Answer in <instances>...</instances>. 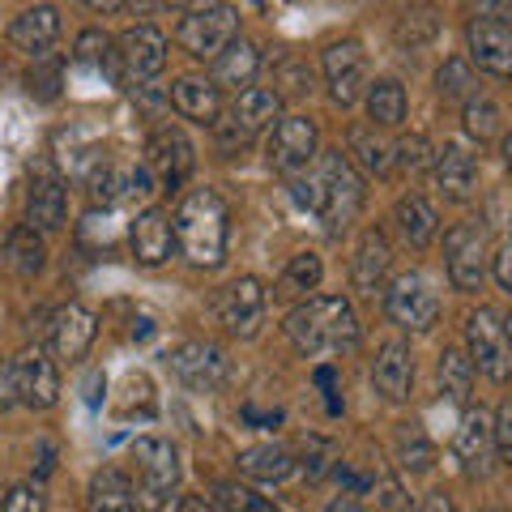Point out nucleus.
I'll return each instance as SVG.
<instances>
[{"instance_id":"1","label":"nucleus","mask_w":512,"mask_h":512,"mask_svg":"<svg viewBox=\"0 0 512 512\" xmlns=\"http://www.w3.org/2000/svg\"><path fill=\"white\" fill-rule=\"evenodd\" d=\"M286 333H291V342L308 359H320V355L355 350L359 320H355V312H350V303L342 295H316V299L299 303V308L286 316Z\"/></svg>"},{"instance_id":"2","label":"nucleus","mask_w":512,"mask_h":512,"mask_svg":"<svg viewBox=\"0 0 512 512\" xmlns=\"http://www.w3.org/2000/svg\"><path fill=\"white\" fill-rule=\"evenodd\" d=\"M171 227H175V244L184 248L192 265L214 269L222 261V252H227V205L210 188L188 192L171 218Z\"/></svg>"},{"instance_id":"3","label":"nucleus","mask_w":512,"mask_h":512,"mask_svg":"<svg viewBox=\"0 0 512 512\" xmlns=\"http://www.w3.org/2000/svg\"><path fill=\"white\" fill-rule=\"evenodd\" d=\"M235 35H239V9L227 5V0H192L180 26H175L180 47L197 60H214Z\"/></svg>"},{"instance_id":"4","label":"nucleus","mask_w":512,"mask_h":512,"mask_svg":"<svg viewBox=\"0 0 512 512\" xmlns=\"http://www.w3.org/2000/svg\"><path fill=\"white\" fill-rule=\"evenodd\" d=\"M320 188H325V205H320V218H325L329 231H346L355 214L363 210V184L350 158L342 150H329L320 158Z\"/></svg>"},{"instance_id":"5","label":"nucleus","mask_w":512,"mask_h":512,"mask_svg":"<svg viewBox=\"0 0 512 512\" xmlns=\"http://www.w3.org/2000/svg\"><path fill=\"white\" fill-rule=\"evenodd\" d=\"M466 342H470V363L483 372L487 380L504 384L512 376V338L504 329V320L491 308H478L466 320Z\"/></svg>"},{"instance_id":"6","label":"nucleus","mask_w":512,"mask_h":512,"mask_svg":"<svg viewBox=\"0 0 512 512\" xmlns=\"http://www.w3.org/2000/svg\"><path fill=\"white\" fill-rule=\"evenodd\" d=\"M384 312H389L393 325H402L410 333H427L440 316V299L423 274H402L384 291Z\"/></svg>"},{"instance_id":"7","label":"nucleus","mask_w":512,"mask_h":512,"mask_svg":"<svg viewBox=\"0 0 512 512\" xmlns=\"http://www.w3.org/2000/svg\"><path fill=\"white\" fill-rule=\"evenodd\" d=\"M133 461H137L141 495H150L154 504H167L175 483H180V457H175V444L158 440V436H141L133 444Z\"/></svg>"},{"instance_id":"8","label":"nucleus","mask_w":512,"mask_h":512,"mask_svg":"<svg viewBox=\"0 0 512 512\" xmlns=\"http://www.w3.org/2000/svg\"><path fill=\"white\" fill-rule=\"evenodd\" d=\"M192 167H197V154H192V141L180 128H158L146 141V175H154L163 188H180Z\"/></svg>"},{"instance_id":"9","label":"nucleus","mask_w":512,"mask_h":512,"mask_svg":"<svg viewBox=\"0 0 512 512\" xmlns=\"http://www.w3.org/2000/svg\"><path fill=\"white\" fill-rule=\"evenodd\" d=\"M470 56L491 77H512V18H470L466 26Z\"/></svg>"},{"instance_id":"10","label":"nucleus","mask_w":512,"mask_h":512,"mask_svg":"<svg viewBox=\"0 0 512 512\" xmlns=\"http://www.w3.org/2000/svg\"><path fill=\"white\" fill-rule=\"evenodd\" d=\"M167 367L188 384V389H197V393H214L218 384L227 380V355H222L218 346H210V342L175 346L167 355Z\"/></svg>"},{"instance_id":"11","label":"nucleus","mask_w":512,"mask_h":512,"mask_svg":"<svg viewBox=\"0 0 512 512\" xmlns=\"http://www.w3.org/2000/svg\"><path fill=\"white\" fill-rule=\"evenodd\" d=\"M325 77H329V94L338 107H350L363 94L367 86V56L355 39H342V43H329L325 47Z\"/></svg>"},{"instance_id":"12","label":"nucleus","mask_w":512,"mask_h":512,"mask_svg":"<svg viewBox=\"0 0 512 512\" xmlns=\"http://www.w3.org/2000/svg\"><path fill=\"white\" fill-rule=\"evenodd\" d=\"M116 60L124 64L128 82H150V77H158V73H163V64H167V39H163V30H154V26L124 30L120 43H116Z\"/></svg>"},{"instance_id":"13","label":"nucleus","mask_w":512,"mask_h":512,"mask_svg":"<svg viewBox=\"0 0 512 512\" xmlns=\"http://www.w3.org/2000/svg\"><path fill=\"white\" fill-rule=\"evenodd\" d=\"M64 214H69V201H64V180L47 163H35V167H30V184H26V218H30V227L60 231Z\"/></svg>"},{"instance_id":"14","label":"nucleus","mask_w":512,"mask_h":512,"mask_svg":"<svg viewBox=\"0 0 512 512\" xmlns=\"http://www.w3.org/2000/svg\"><path fill=\"white\" fill-rule=\"evenodd\" d=\"M444 256H448V278L457 291H478L487 274V256H483V231L478 227H453L444 235Z\"/></svg>"},{"instance_id":"15","label":"nucleus","mask_w":512,"mask_h":512,"mask_svg":"<svg viewBox=\"0 0 512 512\" xmlns=\"http://www.w3.org/2000/svg\"><path fill=\"white\" fill-rule=\"evenodd\" d=\"M278 107H282V94H278V90H261V86L239 90V99H235V107H231V120H227V128H222V141L235 137L239 146H244L248 137L265 133V128H274Z\"/></svg>"},{"instance_id":"16","label":"nucleus","mask_w":512,"mask_h":512,"mask_svg":"<svg viewBox=\"0 0 512 512\" xmlns=\"http://www.w3.org/2000/svg\"><path fill=\"white\" fill-rule=\"evenodd\" d=\"M316 154V124L308 116H286L269 133V163L278 171H299L308 167Z\"/></svg>"},{"instance_id":"17","label":"nucleus","mask_w":512,"mask_h":512,"mask_svg":"<svg viewBox=\"0 0 512 512\" xmlns=\"http://www.w3.org/2000/svg\"><path fill=\"white\" fill-rule=\"evenodd\" d=\"M13 376H18V397L30 406V410H52L56 397H60V372L56 363L43 355V350H26L13 363Z\"/></svg>"},{"instance_id":"18","label":"nucleus","mask_w":512,"mask_h":512,"mask_svg":"<svg viewBox=\"0 0 512 512\" xmlns=\"http://www.w3.org/2000/svg\"><path fill=\"white\" fill-rule=\"evenodd\" d=\"M261 312H265V291H261V282H256V278L231 282L227 291H222V299H218L222 325H227L231 333H239V338L256 333V325H261Z\"/></svg>"},{"instance_id":"19","label":"nucleus","mask_w":512,"mask_h":512,"mask_svg":"<svg viewBox=\"0 0 512 512\" xmlns=\"http://www.w3.org/2000/svg\"><path fill=\"white\" fill-rule=\"evenodd\" d=\"M491 448H495V440H491V419L483 410H470L466 419H461V427H457V440H453V453H457V461H461V470H466L470 478H483L491 466Z\"/></svg>"},{"instance_id":"20","label":"nucleus","mask_w":512,"mask_h":512,"mask_svg":"<svg viewBox=\"0 0 512 512\" xmlns=\"http://www.w3.org/2000/svg\"><path fill=\"white\" fill-rule=\"evenodd\" d=\"M372 384H376V393L389 397V402H406L410 384H414V355H410L406 342L380 346L376 367H372Z\"/></svg>"},{"instance_id":"21","label":"nucleus","mask_w":512,"mask_h":512,"mask_svg":"<svg viewBox=\"0 0 512 512\" xmlns=\"http://www.w3.org/2000/svg\"><path fill=\"white\" fill-rule=\"evenodd\" d=\"M128 239H133V256L141 265H163L171 248H175V227H171V218L163 210H146V214H137L133 222V231H128Z\"/></svg>"},{"instance_id":"22","label":"nucleus","mask_w":512,"mask_h":512,"mask_svg":"<svg viewBox=\"0 0 512 512\" xmlns=\"http://www.w3.org/2000/svg\"><path fill=\"white\" fill-rule=\"evenodd\" d=\"M56 35H60V13H56L52 5L26 9V13H18V18H13V26H9V43L18 47V52H26V56H43L47 47L56 43Z\"/></svg>"},{"instance_id":"23","label":"nucleus","mask_w":512,"mask_h":512,"mask_svg":"<svg viewBox=\"0 0 512 512\" xmlns=\"http://www.w3.org/2000/svg\"><path fill=\"white\" fill-rule=\"evenodd\" d=\"M94 342V316L82 308V303H69V308H60L52 316V346L60 359H86V350Z\"/></svg>"},{"instance_id":"24","label":"nucleus","mask_w":512,"mask_h":512,"mask_svg":"<svg viewBox=\"0 0 512 512\" xmlns=\"http://www.w3.org/2000/svg\"><path fill=\"white\" fill-rule=\"evenodd\" d=\"M256 69H261V52L248 43V39H231L222 52L214 56V86L222 90H248L252 86V77H256Z\"/></svg>"},{"instance_id":"25","label":"nucleus","mask_w":512,"mask_h":512,"mask_svg":"<svg viewBox=\"0 0 512 512\" xmlns=\"http://www.w3.org/2000/svg\"><path fill=\"white\" fill-rule=\"evenodd\" d=\"M171 103L184 120H197V124H218V111H222V94L214 82L205 77H180L171 86Z\"/></svg>"},{"instance_id":"26","label":"nucleus","mask_w":512,"mask_h":512,"mask_svg":"<svg viewBox=\"0 0 512 512\" xmlns=\"http://www.w3.org/2000/svg\"><path fill=\"white\" fill-rule=\"evenodd\" d=\"M474 180H478L474 154H470L466 146H457V141H448V146L440 150V158H436V184H440L453 201H466L470 188H474Z\"/></svg>"},{"instance_id":"27","label":"nucleus","mask_w":512,"mask_h":512,"mask_svg":"<svg viewBox=\"0 0 512 512\" xmlns=\"http://www.w3.org/2000/svg\"><path fill=\"white\" fill-rule=\"evenodd\" d=\"M146 184H150L146 171H133V167H124V163H103L99 171L90 175V192L103 205H120L128 197H137V192H150Z\"/></svg>"},{"instance_id":"28","label":"nucleus","mask_w":512,"mask_h":512,"mask_svg":"<svg viewBox=\"0 0 512 512\" xmlns=\"http://www.w3.org/2000/svg\"><path fill=\"white\" fill-rule=\"evenodd\" d=\"M291 470H295V461L282 444H256L239 453V474L256 478V483H282Z\"/></svg>"},{"instance_id":"29","label":"nucleus","mask_w":512,"mask_h":512,"mask_svg":"<svg viewBox=\"0 0 512 512\" xmlns=\"http://www.w3.org/2000/svg\"><path fill=\"white\" fill-rule=\"evenodd\" d=\"M384 269H389V248H384V239L376 231H367L359 239V248H355V265H350V278H355V291L363 295H372L380 278H384Z\"/></svg>"},{"instance_id":"30","label":"nucleus","mask_w":512,"mask_h":512,"mask_svg":"<svg viewBox=\"0 0 512 512\" xmlns=\"http://www.w3.org/2000/svg\"><path fill=\"white\" fill-rule=\"evenodd\" d=\"M367 116H372L376 128H397L406 120V90L393 82V77H384L367 90Z\"/></svg>"},{"instance_id":"31","label":"nucleus","mask_w":512,"mask_h":512,"mask_svg":"<svg viewBox=\"0 0 512 512\" xmlns=\"http://www.w3.org/2000/svg\"><path fill=\"white\" fill-rule=\"evenodd\" d=\"M397 227L414 248H427L436 239V210L423 197H402L397 201Z\"/></svg>"},{"instance_id":"32","label":"nucleus","mask_w":512,"mask_h":512,"mask_svg":"<svg viewBox=\"0 0 512 512\" xmlns=\"http://www.w3.org/2000/svg\"><path fill=\"white\" fill-rule=\"evenodd\" d=\"M90 508H137V491L120 470H99L90 478Z\"/></svg>"},{"instance_id":"33","label":"nucleus","mask_w":512,"mask_h":512,"mask_svg":"<svg viewBox=\"0 0 512 512\" xmlns=\"http://www.w3.org/2000/svg\"><path fill=\"white\" fill-rule=\"evenodd\" d=\"M43 244H39V235L35 227H18L9 235V265H13V274H22V278H35L39 269H43Z\"/></svg>"},{"instance_id":"34","label":"nucleus","mask_w":512,"mask_h":512,"mask_svg":"<svg viewBox=\"0 0 512 512\" xmlns=\"http://www.w3.org/2000/svg\"><path fill=\"white\" fill-rule=\"evenodd\" d=\"M431 461H436V448H431V440L423 436V427L406 423L397 431V466L419 474V470H431Z\"/></svg>"},{"instance_id":"35","label":"nucleus","mask_w":512,"mask_h":512,"mask_svg":"<svg viewBox=\"0 0 512 512\" xmlns=\"http://www.w3.org/2000/svg\"><path fill=\"white\" fill-rule=\"evenodd\" d=\"M436 30H440L436 9H431V5H419V9H410L406 18L397 22V43L410 47V52H419V47H427L431 39H436Z\"/></svg>"},{"instance_id":"36","label":"nucleus","mask_w":512,"mask_h":512,"mask_svg":"<svg viewBox=\"0 0 512 512\" xmlns=\"http://www.w3.org/2000/svg\"><path fill=\"white\" fill-rule=\"evenodd\" d=\"M470 380H474V363L461 355V350H444L440 355V389L453 397V402H466Z\"/></svg>"},{"instance_id":"37","label":"nucleus","mask_w":512,"mask_h":512,"mask_svg":"<svg viewBox=\"0 0 512 512\" xmlns=\"http://www.w3.org/2000/svg\"><path fill=\"white\" fill-rule=\"evenodd\" d=\"M350 154H355V163L367 171V175H384L389 171V146H380L372 137V128H350Z\"/></svg>"},{"instance_id":"38","label":"nucleus","mask_w":512,"mask_h":512,"mask_svg":"<svg viewBox=\"0 0 512 512\" xmlns=\"http://www.w3.org/2000/svg\"><path fill=\"white\" fill-rule=\"evenodd\" d=\"M320 256L316 252H299L291 256V265H286V274H282V291H291V295H303V291H316L320 286Z\"/></svg>"},{"instance_id":"39","label":"nucleus","mask_w":512,"mask_h":512,"mask_svg":"<svg viewBox=\"0 0 512 512\" xmlns=\"http://www.w3.org/2000/svg\"><path fill=\"white\" fill-rule=\"evenodd\" d=\"M436 86H440L444 99H470V94H474V69L461 56L444 60L440 73H436Z\"/></svg>"},{"instance_id":"40","label":"nucleus","mask_w":512,"mask_h":512,"mask_svg":"<svg viewBox=\"0 0 512 512\" xmlns=\"http://www.w3.org/2000/svg\"><path fill=\"white\" fill-rule=\"evenodd\" d=\"M466 128H470V137L478 141H491L495 133H500V107H495L491 99H466Z\"/></svg>"},{"instance_id":"41","label":"nucleus","mask_w":512,"mask_h":512,"mask_svg":"<svg viewBox=\"0 0 512 512\" xmlns=\"http://www.w3.org/2000/svg\"><path fill=\"white\" fill-rule=\"evenodd\" d=\"M333 444L329 440H320V436H308V444H303V474H308V483H320V478L329 474L333 466Z\"/></svg>"},{"instance_id":"42","label":"nucleus","mask_w":512,"mask_h":512,"mask_svg":"<svg viewBox=\"0 0 512 512\" xmlns=\"http://www.w3.org/2000/svg\"><path fill=\"white\" fill-rule=\"evenodd\" d=\"M214 508H244V512H269V504L261 495H252L248 487H235V483H222L214 491Z\"/></svg>"},{"instance_id":"43","label":"nucleus","mask_w":512,"mask_h":512,"mask_svg":"<svg viewBox=\"0 0 512 512\" xmlns=\"http://www.w3.org/2000/svg\"><path fill=\"white\" fill-rule=\"evenodd\" d=\"M491 440H495V453H500L504 466H512V402L500 406V414H495L491 423Z\"/></svg>"},{"instance_id":"44","label":"nucleus","mask_w":512,"mask_h":512,"mask_svg":"<svg viewBox=\"0 0 512 512\" xmlns=\"http://www.w3.org/2000/svg\"><path fill=\"white\" fill-rule=\"evenodd\" d=\"M111 39L103 35V30H86V35L82 39H77V60H82V64H107L111 56Z\"/></svg>"},{"instance_id":"45","label":"nucleus","mask_w":512,"mask_h":512,"mask_svg":"<svg viewBox=\"0 0 512 512\" xmlns=\"http://www.w3.org/2000/svg\"><path fill=\"white\" fill-rule=\"evenodd\" d=\"M427 137H402L397 141V167H406V171H419V167H427Z\"/></svg>"},{"instance_id":"46","label":"nucleus","mask_w":512,"mask_h":512,"mask_svg":"<svg viewBox=\"0 0 512 512\" xmlns=\"http://www.w3.org/2000/svg\"><path fill=\"white\" fill-rule=\"evenodd\" d=\"M291 197L303 205V210H312L320 214V205H325V188H320V175H308V180H291Z\"/></svg>"},{"instance_id":"47","label":"nucleus","mask_w":512,"mask_h":512,"mask_svg":"<svg viewBox=\"0 0 512 512\" xmlns=\"http://www.w3.org/2000/svg\"><path fill=\"white\" fill-rule=\"evenodd\" d=\"M26 82H30V94H35V99H56V94H60V64L35 69Z\"/></svg>"},{"instance_id":"48","label":"nucleus","mask_w":512,"mask_h":512,"mask_svg":"<svg viewBox=\"0 0 512 512\" xmlns=\"http://www.w3.org/2000/svg\"><path fill=\"white\" fill-rule=\"evenodd\" d=\"M43 504L47 500H43L35 487H13L5 500H0V508H5V512H43Z\"/></svg>"},{"instance_id":"49","label":"nucleus","mask_w":512,"mask_h":512,"mask_svg":"<svg viewBox=\"0 0 512 512\" xmlns=\"http://www.w3.org/2000/svg\"><path fill=\"white\" fill-rule=\"evenodd\" d=\"M282 86L286 94H303L312 86V73H308V64H295V60H286L282 64Z\"/></svg>"},{"instance_id":"50","label":"nucleus","mask_w":512,"mask_h":512,"mask_svg":"<svg viewBox=\"0 0 512 512\" xmlns=\"http://www.w3.org/2000/svg\"><path fill=\"white\" fill-rule=\"evenodd\" d=\"M18 402V376H13V363L0 355V414Z\"/></svg>"},{"instance_id":"51","label":"nucleus","mask_w":512,"mask_h":512,"mask_svg":"<svg viewBox=\"0 0 512 512\" xmlns=\"http://www.w3.org/2000/svg\"><path fill=\"white\" fill-rule=\"evenodd\" d=\"M470 18H512V0H466Z\"/></svg>"},{"instance_id":"52","label":"nucleus","mask_w":512,"mask_h":512,"mask_svg":"<svg viewBox=\"0 0 512 512\" xmlns=\"http://www.w3.org/2000/svg\"><path fill=\"white\" fill-rule=\"evenodd\" d=\"M376 504L380 508H410V500L402 495V487H397L393 478H380V483H376Z\"/></svg>"},{"instance_id":"53","label":"nucleus","mask_w":512,"mask_h":512,"mask_svg":"<svg viewBox=\"0 0 512 512\" xmlns=\"http://www.w3.org/2000/svg\"><path fill=\"white\" fill-rule=\"evenodd\" d=\"M316 384H320V389H325V397H329V414H338V410H342V402H338V372H333V367H320Z\"/></svg>"},{"instance_id":"54","label":"nucleus","mask_w":512,"mask_h":512,"mask_svg":"<svg viewBox=\"0 0 512 512\" xmlns=\"http://www.w3.org/2000/svg\"><path fill=\"white\" fill-rule=\"evenodd\" d=\"M495 282L512 295V244H504L500 252H495Z\"/></svg>"},{"instance_id":"55","label":"nucleus","mask_w":512,"mask_h":512,"mask_svg":"<svg viewBox=\"0 0 512 512\" xmlns=\"http://www.w3.org/2000/svg\"><path fill=\"white\" fill-rule=\"evenodd\" d=\"M244 419H248V423H261V427H274L282 414H278V410H269V414H265V410H256V406H244Z\"/></svg>"},{"instance_id":"56","label":"nucleus","mask_w":512,"mask_h":512,"mask_svg":"<svg viewBox=\"0 0 512 512\" xmlns=\"http://www.w3.org/2000/svg\"><path fill=\"white\" fill-rule=\"evenodd\" d=\"M124 5L137 13H150V9H171V5H180V0H124Z\"/></svg>"},{"instance_id":"57","label":"nucleus","mask_w":512,"mask_h":512,"mask_svg":"<svg viewBox=\"0 0 512 512\" xmlns=\"http://www.w3.org/2000/svg\"><path fill=\"white\" fill-rule=\"evenodd\" d=\"M103 393H107V380H103V376H94V380L86 384V402H90V406H99V402H103Z\"/></svg>"},{"instance_id":"58","label":"nucleus","mask_w":512,"mask_h":512,"mask_svg":"<svg viewBox=\"0 0 512 512\" xmlns=\"http://www.w3.org/2000/svg\"><path fill=\"white\" fill-rule=\"evenodd\" d=\"M82 5H90L94 13H116V9H124V0H82Z\"/></svg>"},{"instance_id":"59","label":"nucleus","mask_w":512,"mask_h":512,"mask_svg":"<svg viewBox=\"0 0 512 512\" xmlns=\"http://www.w3.org/2000/svg\"><path fill=\"white\" fill-rule=\"evenodd\" d=\"M146 338H154V325L141 316V320H133V342H146Z\"/></svg>"},{"instance_id":"60","label":"nucleus","mask_w":512,"mask_h":512,"mask_svg":"<svg viewBox=\"0 0 512 512\" xmlns=\"http://www.w3.org/2000/svg\"><path fill=\"white\" fill-rule=\"evenodd\" d=\"M39 457H43V461H39V474H52V466H56V461H52V457H56V453H52V444H43V448H39Z\"/></svg>"},{"instance_id":"61","label":"nucleus","mask_w":512,"mask_h":512,"mask_svg":"<svg viewBox=\"0 0 512 512\" xmlns=\"http://www.w3.org/2000/svg\"><path fill=\"white\" fill-rule=\"evenodd\" d=\"M504 163H508V171H512V137L504 141Z\"/></svg>"},{"instance_id":"62","label":"nucleus","mask_w":512,"mask_h":512,"mask_svg":"<svg viewBox=\"0 0 512 512\" xmlns=\"http://www.w3.org/2000/svg\"><path fill=\"white\" fill-rule=\"evenodd\" d=\"M504 329H508V338H512V316H508V320H504Z\"/></svg>"}]
</instances>
